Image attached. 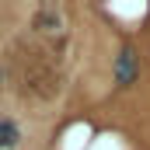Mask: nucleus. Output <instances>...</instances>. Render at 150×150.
<instances>
[{
    "instance_id": "7ed1b4c3",
    "label": "nucleus",
    "mask_w": 150,
    "mask_h": 150,
    "mask_svg": "<svg viewBox=\"0 0 150 150\" xmlns=\"http://www.w3.org/2000/svg\"><path fill=\"white\" fill-rule=\"evenodd\" d=\"M133 80H136V56L122 49L115 56V84H133Z\"/></svg>"
},
{
    "instance_id": "f03ea898",
    "label": "nucleus",
    "mask_w": 150,
    "mask_h": 150,
    "mask_svg": "<svg viewBox=\"0 0 150 150\" xmlns=\"http://www.w3.org/2000/svg\"><path fill=\"white\" fill-rule=\"evenodd\" d=\"M32 28H35V35L42 38H56V45H63V18L52 11V7H42L35 18H32Z\"/></svg>"
},
{
    "instance_id": "20e7f679",
    "label": "nucleus",
    "mask_w": 150,
    "mask_h": 150,
    "mask_svg": "<svg viewBox=\"0 0 150 150\" xmlns=\"http://www.w3.org/2000/svg\"><path fill=\"white\" fill-rule=\"evenodd\" d=\"M18 140H21V129L14 126V119H0V150L18 147Z\"/></svg>"
},
{
    "instance_id": "39448f33",
    "label": "nucleus",
    "mask_w": 150,
    "mask_h": 150,
    "mask_svg": "<svg viewBox=\"0 0 150 150\" xmlns=\"http://www.w3.org/2000/svg\"><path fill=\"white\" fill-rule=\"evenodd\" d=\"M0 84H4V74H0Z\"/></svg>"
},
{
    "instance_id": "f257e3e1",
    "label": "nucleus",
    "mask_w": 150,
    "mask_h": 150,
    "mask_svg": "<svg viewBox=\"0 0 150 150\" xmlns=\"http://www.w3.org/2000/svg\"><path fill=\"white\" fill-rule=\"evenodd\" d=\"M21 52H25V77H21L25 91L35 94V98H52L59 91V74H56L49 52L45 49H28V45H21Z\"/></svg>"
}]
</instances>
